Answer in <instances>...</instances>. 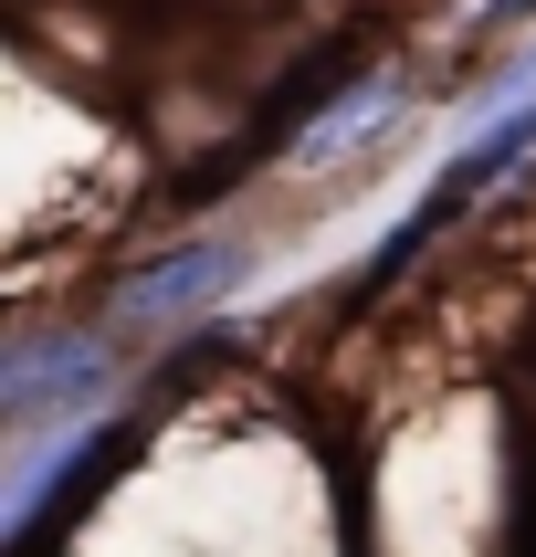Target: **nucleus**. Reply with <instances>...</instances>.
Returning <instances> with one entry per match:
<instances>
[{"label":"nucleus","instance_id":"nucleus-2","mask_svg":"<svg viewBox=\"0 0 536 557\" xmlns=\"http://www.w3.org/2000/svg\"><path fill=\"white\" fill-rule=\"evenodd\" d=\"M221 274H232V252H221V243H200V252H179V263L137 274V295H126V306H137V315H148V306H189V295H211Z\"/></svg>","mask_w":536,"mask_h":557},{"label":"nucleus","instance_id":"nucleus-3","mask_svg":"<svg viewBox=\"0 0 536 557\" xmlns=\"http://www.w3.org/2000/svg\"><path fill=\"white\" fill-rule=\"evenodd\" d=\"M378 106H389V85H369V95H358V106H337V116H315V126H306V158H337L347 137H358V126L378 116Z\"/></svg>","mask_w":536,"mask_h":557},{"label":"nucleus","instance_id":"nucleus-1","mask_svg":"<svg viewBox=\"0 0 536 557\" xmlns=\"http://www.w3.org/2000/svg\"><path fill=\"white\" fill-rule=\"evenodd\" d=\"M95 379H105V347H85V337H74V347H22V358L0 369V400L32 421L53 389H95Z\"/></svg>","mask_w":536,"mask_h":557}]
</instances>
